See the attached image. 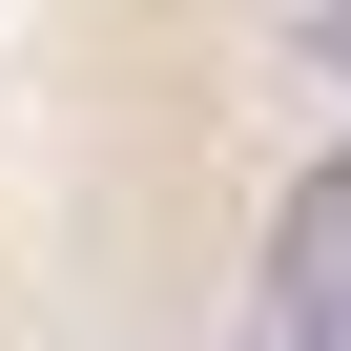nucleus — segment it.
Listing matches in <instances>:
<instances>
[{"label":"nucleus","mask_w":351,"mask_h":351,"mask_svg":"<svg viewBox=\"0 0 351 351\" xmlns=\"http://www.w3.org/2000/svg\"><path fill=\"white\" fill-rule=\"evenodd\" d=\"M310 62H330V83H351V0H310Z\"/></svg>","instance_id":"nucleus-3"},{"label":"nucleus","mask_w":351,"mask_h":351,"mask_svg":"<svg viewBox=\"0 0 351 351\" xmlns=\"http://www.w3.org/2000/svg\"><path fill=\"white\" fill-rule=\"evenodd\" d=\"M330 269H351V145H330L310 186L269 207V289H330Z\"/></svg>","instance_id":"nucleus-1"},{"label":"nucleus","mask_w":351,"mask_h":351,"mask_svg":"<svg viewBox=\"0 0 351 351\" xmlns=\"http://www.w3.org/2000/svg\"><path fill=\"white\" fill-rule=\"evenodd\" d=\"M269 330H289V351H351V269H330V289H269Z\"/></svg>","instance_id":"nucleus-2"},{"label":"nucleus","mask_w":351,"mask_h":351,"mask_svg":"<svg viewBox=\"0 0 351 351\" xmlns=\"http://www.w3.org/2000/svg\"><path fill=\"white\" fill-rule=\"evenodd\" d=\"M228 351H289V330H269V310H248V330H228Z\"/></svg>","instance_id":"nucleus-4"}]
</instances>
